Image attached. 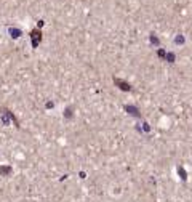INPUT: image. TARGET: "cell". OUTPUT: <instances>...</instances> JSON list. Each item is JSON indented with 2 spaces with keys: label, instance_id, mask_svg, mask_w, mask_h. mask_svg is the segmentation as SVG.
I'll return each instance as SVG.
<instances>
[{
  "label": "cell",
  "instance_id": "3957f363",
  "mask_svg": "<svg viewBox=\"0 0 192 202\" xmlns=\"http://www.w3.org/2000/svg\"><path fill=\"white\" fill-rule=\"evenodd\" d=\"M10 32H11L13 37H19V35H21V31H18V29H10Z\"/></svg>",
  "mask_w": 192,
  "mask_h": 202
},
{
  "label": "cell",
  "instance_id": "7a4b0ae2",
  "mask_svg": "<svg viewBox=\"0 0 192 202\" xmlns=\"http://www.w3.org/2000/svg\"><path fill=\"white\" fill-rule=\"evenodd\" d=\"M115 82H117V85H120V88H123V90H130L128 84H125V82H120V80H117V79H115Z\"/></svg>",
  "mask_w": 192,
  "mask_h": 202
},
{
  "label": "cell",
  "instance_id": "6da1fadb",
  "mask_svg": "<svg viewBox=\"0 0 192 202\" xmlns=\"http://www.w3.org/2000/svg\"><path fill=\"white\" fill-rule=\"evenodd\" d=\"M31 35H32V45H34V47H37L38 42H40V32H38V31H34V32H31Z\"/></svg>",
  "mask_w": 192,
  "mask_h": 202
}]
</instances>
